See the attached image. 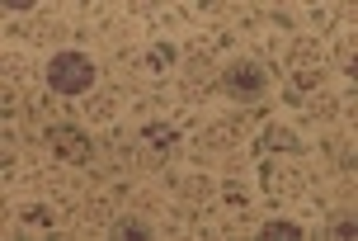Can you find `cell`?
Segmentation results:
<instances>
[{"instance_id": "1", "label": "cell", "mask_w": 358, "mask_h": 241, "mask_svg": "<svg viewBox=\"0 0 358 241\" xmlns=\"http://www.w3.org/2000/svg\"><path fill=\"white\" fill-rule=\"evenodd\" d=\"M48 85H52L57 95H85L90 85H94V62H90L85 53H57L52 62H48Z\"/></svg>"}, {"instance_id": "2", "label": "cell", "mask_w": 358, "mask_h": 241, "mask_svg": "<svg viewBox=\"0 0 358 241\" xmlns=\"http://www.w3.org/2000/svg\"><path fill=\"white\" fill-rule=\"evenodd\" d=\"M264 85H268V71L255 67V62H231V67L222 71V90L231 95V99H241V104L264 99Z\"/></svg>"}, {"instance_id": "3", "label": "cell", "mask_w": 358, "mask_h": 241, "mask_svg": "<svg viewBox=\"0 0 358 241\" xmlns=\"http://www.w3.org/2000/svg\"><path fill=\"white\" fill-rule=\"evenodd\" d=\"M48 142H52V151L62 161H71V166H90V161H94V142H90L80 128H71V123H52V128H48Z\"/></svg>"}, {"instance_id": "4", "label": "cell", "mask_w": 358, "mask_h": 241, "mask_svg": "<svg viewBox=\"0 0 358 241\" xmlns=\"http://www.w3.org/2000/svg\"><path fill=\"white\" fill-rule=\"evenodd\" d=\"M259 151H287V156H292V151H302V137L273 123V128H264V137H259Z\"/></svg>"}, {"instance_id": "5", "label": "cell", "mask_w": 358, "mask_h": 241, "mask_svg": "<svg viewBox=\"0 0 358 241\" xmlns=\"http://www.w3.org/2000/svg\"><path fill=\"white\" fill-rule=\"evenodd\" d=\"M142 142H151L161 156H170V147L179 142V132L170 128V123H146V128H142Z\"/></svg>"}, {"instance_id": "6", "label": "cell", "mask_w": 358, "mask_h": 241, "mask_svg": "<svg viewBox=\"0 0 358 241\" xmlns=\"http://www.w3.org/2000/svg\"><path fill=\"white\" fill-rule=\"evenodd\" d=\"M113 237L118 241H146L151 232H146L142 218H118V223H113Z\"/></svg>"}, {"instance_id": "7", "label": "cell", "mask_w": 358, "mask_h": 241, "mask_svg": "<svg viewBox=\"0 0 358 241\" xmlns=\"http://www.w3.org/2000/svg\"><path fill=\"white\" fill-rule=\"evenodd\" d=\"M259 237H264V241H297V237H302V227L273 218V223H264V232H259Z\"/></svg>"}, {"instance_id": "8", "label": "cell", "mask_w": 358, "mask_h": 241, "mask_svg": "<svg viewBox=\"0 0 358 241\" xmlns=\"http://www.w3.org/2000/svg\"><path fill=\"white\" fill-rule=\"evenodd\" d=\"M146 62H151V67H170V62H175V48H170V43H156V48L146 53Z\"/></svg>"}, {"instance_id": "9", "label": "cell", "mask_w": 358, "mask_h": 241, "mask_svg": "<svg viewBox=\"0 0 358 241\" xmlns=\"http://www.w3.org/2000/svg\"><path fill=\"white\" fill-rule=\"evenodd\" d=\"M330 232H335L340 241H349V237H354V218H335V223H330Z\"/></svg>"}, {"instance_id": "10", "label": "cell", "mask_w": 358, "mask_h": 241, "mask_svg": "<svg viewBox=\"0 0 358 241\" xmlns=\"http://www.w3.org/2000/svg\"><path fill=\"white\" fill-rule=\"evenodd\" d=\"M24 223H34V227H48L52 218H48V208H29V213H24Z\"/></svg>"}]
</instances>
